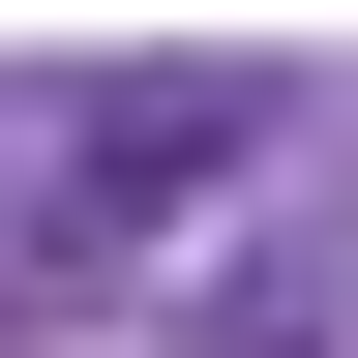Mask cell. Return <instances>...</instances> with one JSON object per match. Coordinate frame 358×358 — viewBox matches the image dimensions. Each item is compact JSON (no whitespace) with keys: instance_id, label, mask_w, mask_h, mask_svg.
Segmentation results:
<instances>
[{"instance_id":"cell-1","label":"cell","mask_w":358,"mask_h":358,"mask_svg":"<svg viewBox=\"0 0 358 358\" xmlns=\"http://www.w3.org/2000/svg\"><path fill=\"white\" fill-rule=\"evenodd\" d=\"M209 150H239V90H209V60H120V90H60V239H150Z\"/></svg>"}]
</instances>
